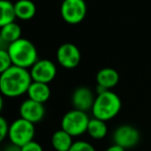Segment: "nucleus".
I'll list each match as a JSON object with an SVG mask.
<instances>
[{
    "instance_id": "9d476101",
    "label": "nucleus",
    "mask_w": 151,
    "mask_h": 151,
    "mask_svg": "<svg viewBox=\"0 0 151 151\" xmlns=\"http://www.w3.org/2000/svg\"><path fill=\"white\" fill-rule=\"evenodd\" d=\"M19 114L21 118L35 124L44 118L45 107H44V104L26 99L21 103L19 107Z\"/></svg>"
},
{
    "instance_id": "f8f14e48",
    "label": "nucleus",
    "mask_w": 151,
    "mask_h": 151,
    "mask_svg": "<svg viewBox=\"0 0 151 151\" xmlns=\"http://www.w3.org/2000/svg\"><path fill=\"white\" fill-rule=\"evenodd\" d=\"M98 86L105 88L106 90L111 91L119 82V74L113 68H103L97 73L96 76Z\"/></svg>"
},
{
    "instance_id": "4be33fe9",
    "label": "nucleus",
    "mask_w": 151,
    "mask_h": 151,
    "mask_svg": "<svg viewBox=\"0 0 151 151\" xmlns=\"http://www.w3.org/2000/svg\"><path fill=\"white\" fill-rule=\"evenodd\" d=\"M21 148H22V151H43L42 146L38 142L34 141V140L29 142L28 144H26V145H24Z\"/></svg>"
},
{
    "instance_id": "6ab92c4d",
    "label": "nucleus",
    "mask_w": 151,
    "mask_h": 151,
    "mask_svg": "<svg viewBox=\"0 0 151 151\" xmlns=\"http://www.w3.org/2000/svg\"><path fill=\"white\" fill-rule=\"evenodd\" d=\"M12 66V60L9 58V55L7 50H0V75L6 71L8 68Z\"/></svg>"
},
{
    "instance_id": "393cba45",
    "label": "nucleus",
    "mask_w": 151,
    "mask_h": 151,
    "mask_svg": "<svg viewBox=\"0 0 151 151\" xmlns=\"http://www.w3.org/2000/svg\"><path fill=\"white\" fill-rule=\"evenodd\" d=\"M4 107V100H3V96L0 93V113H1L2 109Z\"/></svg>"
},
{
    "instance_id": "6e6552de",
    "label": "nucleus",
    "mask_w": 151,
    "mask_h": 151,
    "mask_svg": "<svg viewBox=\"0 0 151 151\" xmlns=\"http://www.w3.org/2000/svg\"><path fill=\"white\" fill-rule=\"evenodd\" d=\"M32 81L48 84L56 78L57 67L55 63L47 59L38 60L29 70Z\"/></svg>"
},
{
    "instance_id": "0eeeda50",
    "label": "nucleus",
    "mask_w": 151,
    "mask_h": 151,
    "mask_svg": "<svg viewBox=\"0 0 151 151\" xmlns=\"http://www.w3.org/2000/svg\"><path fill=\"white\" fill-rule=\"evenodd\" d=\"M141 139L140 132L134 125L121 124L116 127L112 135L113 144L122 147L123 149H129L137 146Z\"/></svg>"
},
{
    "instance_id": "423d86ee",
    "label": "nucleus",
    "mask_w": 151,
    "mask_h": 151,
    "mask_svg": "<svg viewBox=\"0 0 151 151\" xmlns=\"http://www.w3.org/2000/svg\"><path fill=\"white\" fill-rule=\"evenodd\" d=\"M88 6L84 0H63L61 4V16L66 23L77 25L84 20Z\"/></svg>"
},
{
    "instance_id": "7ed1b4c3",
    "label": "nucleus",
    "mask_w": 151,
    "mask_h": 151,
    "mask_svg": "<svg viewBox=\"0 0 151 151\" xmlns=\"http://www.w3.org/2000/svg\"><path fill=\"white\" fill-rule=\"evenodd\" d=\"M7 52L14 66L24 69H31L38 59L35 45L27 38H21L7 46Z\"/></svg>"
},
{
    "instance_id": "39448f33",
    "label": "nucleus",
    "mask_w": 151,
    "mask_h": 151,
    "mask_svg": "<svg viewBox=\"0 0 151 151\" xmlns=\"http://www.w3.org/2000/svg\"><path fill=\"white\" fill-rule=\"evenodd\" d=\"M35 137V125L32 122L19 117L9 123L8 137L10 144H14L19 147H23L33 141Z\"/></svg>"
},
{
    "instance_id": "b1692460",
    "label": "nucleus",
    "mask_w": 151,
    "mask_h": 151,
    "mask_svg": "<svg viewBox=\"0 0 151 151\" xmlns=\"http://www.w3.org/2000/svg\"><path fill=\"white\" fill-rule=\"evenodd\" d=\"M105 151H125V149H123V148L120 147V146L113 144V145L109 146V147H108Z\"/></svg>"
},
{
    "instance_id": "20e7f679",
    "label": "nucleus",
    "mask_w": 151,
    "mask_h": 151,
    "mask_svg": "<svg viewBox=\"0 0 151 151\" xmlns=\"http://www.w3.org/2000/svg\"><path fill=\"white\" fill-rule=\"evenodd\" d=\"M91 118L88 112L72 109L66 112L61 120V129L69 134L71 137H80L88 131Z\"/></svg>"
},
{
    "instance_id": "ddd939ff",
    "label": "nucleus",
    "mask_w": 151,
    "mask_h": 151,
    "mask_svg": "<svg viewBox=\"0 0 151 151\" xmlns=\"http://www.w3.org/2000/svg\"><path fill=\"white\" fill-rule=\"evenodd\" d=\"M50 93H50V88L48 84L32 81L26 95L28 96V99L32 100V101L44 104L50 98Z\"/></svg>"
},
{
    "instance_id": "a211bd4d",
    "label": "nucleus",
    "mask_w": 151,
    "mask_h": 151,
    "mask_svg": "<svg viewBox=\"0 0 151 151\" xmlns=\"http://www.w3.org/2000/svg\"><path fill=\"white\" fill-rule=\"evenodd\" d=\"M16 19L14 4L8 0H0V28L14 23Z\"/></svg>"
},
{
    "instance_id": "2eb2a0df",
    "label": "nucleus",
    "mask_w": 151,
    "mask_h": 151,
    "mask_svg": "<svg viewBox=\"0 0 151 151\" xmlns=\"http://www.w3.org/2000/svg\"><path fill=\"white\" fill-rule=\"evenodd\" d=\"M16 17L22 21H28L34 18L36 14V6L31 0H18L14 3Z\"/></svg>"
},
{
    "instance_id": "dca6fc26",
    "label": "nucleus",
    "mask_w": 151,
    "mask_h": 151,
    "mask_svg": "<svg viewBox=\"0 0 151 151\" xmlns=\"http://www.w3.org/2000/svg\"><path fill=\"white\" fill-rule=\"evenodd\" d=\"M0 38L4 43H7L8 45L16 42L17 40L21 39L22 38V29H21L20 25L14 22L0 28Z\"/></svg>"
},
{
    "instance_id": "a878e982",
    "label": "nucleus",
    "mask_w": 151,
    "mask_h": 151,
    "mask_svg": "<svg viewBox=\"0 0 151 151\" xmlns=\"http://www.w3.org/2000/svg\"><path fill=\"white\" fill-rule=\"evenodd\" d=\"M3 44H4V42L2 41V39L0 38V50H3Z\"/></svg>"
},
{
    "instance_id": "f3484780",
    "label": "nucleus",
    "mask_w": 151,
    "mask_h": 151,
    "mask_svg": "<svg viewBox=\"0 0 151 151\" xmlns=\"http://www.w3.org/2000/svg\"><path fill=\"white\" fill-rule=\"evenodd\" d=\"M86 133L93 140H102L107 136L108 127L105 121L93 117L90 119Z\"/></svg>"
},
{
    "instance_id": "5701e85b",
    "label": "nucleus",
    "mask_w": 151,
    "mask_h": 151,
    "mask_svg": "<svg viewBox=\"0 0 151 151\" xmlns=\"http://www.w3.org/2000/svg\"><path fill=\"white\" fill-rule=\"evenodd\" d=\"M3 151H22V148L17 145H14V144H9L4 148Z\"/></svg>"
},
{
    "instance_id": "9b49d317",
    "label": "nucleus",
    "mask_w": 151,
    "mask_h": 151,
    "mask_svg": "<svg viewBox=\"0 0 151 151\" xmlns=\"http://www.w3.org/2000/svg\"><path fill=\"white\" fill-rule=\"evenodd\" d=\"M96 96L91 88L86 86H79L73 91L71 97V103L74 109L88 112L91 110Z\"/></svg>"
},
{
    "instance_id": "1a4fd4ad",
    "label": "nucleus",
    "mask_w": 151,
    "mask_h": 151,
    "mask_svg": "<svg viewBox=\"0 0 151 151\" xmlns=\"http://www.w3.org/2000/svg\"><path fill=\"white\" fill-rule=\"evenodd\" d=\"M80 50L73 43H64L57 50V61L65 69H74L80 63Z\"/></svg>"
},
{
    "instance_id": "412c9836",
    "label": "nucleus",
    "mask_w": 151,
    "mask_h": 151,
    "mask_svg": "<svg viewBox=\"0 0 151 151\" xmlns=\"http://www.w3.org/2000/svg\"><path fill=\"white\" fill-rule=\"evenodd\" d=\"M8 129H9L8 121L3 116L0 115V143L8 137Z\"/></svg>"
},
{
    "instance_id": "f03ea898",
    "label": "nucleus",
    "mask_w": 151,
    "mask_h": 151,
    "mask_svg": "<svg viewBox=\"0 0 151 151\" xmlns=\"http://www.w3.org/2000/svg\"><path fill=\"white\" fill-rule=\"evenodd\" d=\"M122 103L119 96L112 91H107L100 95H96V100L91 111L93 117L106 122L118 115Z\"/></svg>"
},
{
    "instance_id": "aec40b11",
    "label": "nucleus",
    "mask_w": 151,
    "mask_h": 151,
    "mask_svg": "<svg viewBox=\"0 0 151 151\" xmlns=\"http://www.w3.org/2000/svg\"><path fill=\"white\" fill-rule=\"evenodd\" d=\"M69 151H97L93 144L83 140H78L73 143Z\"/></svg>"
},
{
    "instance_id": "f257e3e1",
    "label": "nucleus",
    "mask_w": 151,
    "mask_h": 151,
    "mask_svg": "<svg viewBox=\"0 0 151 151\" xmlns=\"http://www.w3.org/2000/svg\"><path fill=\"white\" fill-rule=\"evenodd\" d=\"M31 83L30 71L12 65L0 75V93L6 98H19L27 93Z\"/></svg>"
},
{
    "instance_id": "4468645a",
    "label": "nucleus",
    "mask_w": 151,
    "mask_h": 151,
    "mask_svg": "<svg viewBox=\"0 0 151 151\" xmlns=\"http://www.w3.org/2000/svg\"><path fill=\"white\" fill-rule=\"evenodd\" d=\"M50 143L56 151H69L74 141L73 137H71L68 133L60 129L52 134Z\"/></svg>"
}]
</instances>
